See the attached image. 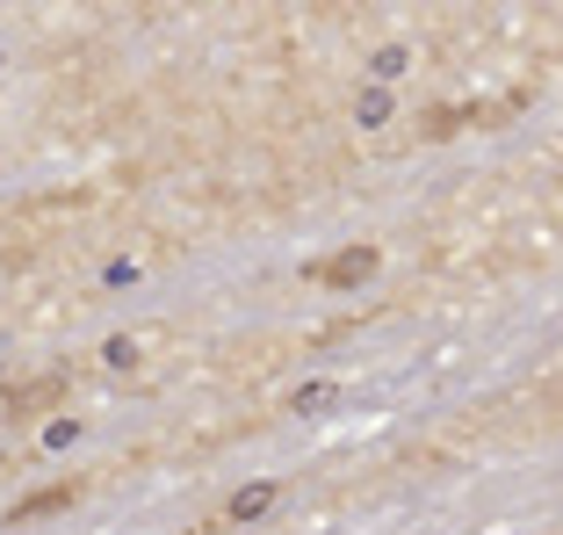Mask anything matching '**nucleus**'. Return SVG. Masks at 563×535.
I'll return each instance as SVG.
<instances>
[{
  "label": "nucleus",
  "instance_id": "5",
  "mask_svg": "<svg viewBox=\"0 0 563 535\" xmlns=\"http://www.w3.org/2000/svg\"><path fill=\"white\" fill-rule=\"evenodd\" d=\"M325 405H332V391H325V384H311V391H297V413H325Z\"/></svg>",
  "mask_w": 563,
  "mask_h": 535
},
{
  "label": "nucleus",
  "instance_id": "3",
  "mask_svg": "<svg viewBox=\"0 0 563 535\" xmlns=\"http://www.w3.org/2000/svg\"><path fill=\"white\" fill-rule=\"evenodd\" d=\"M80 500V485H58V492H36V500H22L15 506V521H36V514H58V506H73Z\"/></svg>",
  "mask_w": 563,
  "mask_h": 535
},
{
  "label": "nucleus",
  "instance_id": "4",
  "mask_svg": "<svg viewBox=\"0 0 563 535\" xmlns=\"http://www.w3.org/2000/svg\"><path fill=\"white\" fill-rule=\"evenodd\" d=\"M354 117H362V123H383V117H390V87H362Z\"/></svg>",
  "mask_w": 563,
  "mask_h": 535
},
{
  "label": "nucleus",
  "instance_id": "1",
  "mask_svg": "<svg viewBox=\"0 0 563 535\" xmlns=\"http://www.w3.org/2000/svg\"><path fill=\"white\" fill-rule=\"evenodd\" d=\"M318 283H332V290H354V283H368L376 275V247H347V253H332V261H318L311 268Z\"/></svg>",
  "mask_w": 563,
  "mask_h": 535
},
{
  "label": "nucleus",
  "instance_id": "2",
  "mask_svg": "<svg viewBox=\"0 0 563 535\" xmlns=\"http://www.w3.org/2000/svg\"><path fill=\"white\" fill-rule=\"evenodd\" d=\"M275 500H282V485H275V478H253V485H246V492L232 500V521H261V514H267Z\"/></svg>",
  "mask_w": 563,
  "mask_h": 535
}]
</instances>
